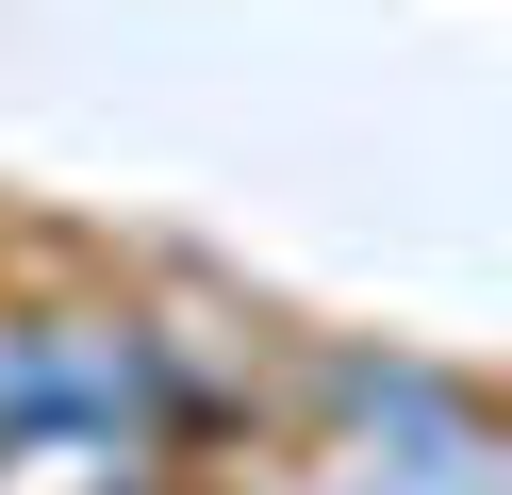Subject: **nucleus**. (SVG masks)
Instances as JSON below:
<instances>
[{
    "mask_svg": "<svg viewBox=\"0 0 512 495\" xmlns=\"http://www.w3.org/2000/svg\"><path fill=\"white\" fill-rule=\"evenodd\" d=\"M215 429L182 347L100 297H0V495H166Z\"/></svg>",
    "mask_w": 512,
    "mask_h": 495,
    "instance_id": "1",
    "label": "nucleus"
},
{
    "mask_svg": "<svg viewBox=\"0 0 512 495\" xmlns=\"http://www.w3.org/2000/svg\"><path fill=\"white\" fill-rule=\"evenodd\" d=\"M347 429H364V462H347V495H512V429L479 380H446V363H331Z\"/></svg>",
    "mask_w": 512,
    "mask_h": 495,
    "instance_id": "2",
    "label": "nucleus"
}]
</instances>
